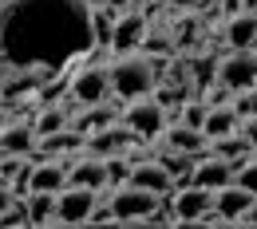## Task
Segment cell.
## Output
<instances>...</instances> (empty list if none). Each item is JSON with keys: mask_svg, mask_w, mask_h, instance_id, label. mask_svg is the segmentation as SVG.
<instances>
[{"mask_svg": "<svg viewBox=\"0 0 257 229\" xmlns=\"http://www.w3.org/2000/svg\"><path fill=\"white\" fill-rule=\"evenodd\" d=\"M95 48V8L87 0H8L0 8V60L4 67H60Z\"/></svg>", "mask_w": 257, "mask_h": 229, "instance_id": "6da1fadb", "label": "cell"}, {"mask_svg": "<svg viewBox=\"0 0 257 229\" xmlns=\"http://www.w3.org/2000/svg\"><path fill=\"white\" fill-rule=\"evenodd\" d=\"M107 75H111V91L123 99V103L147 99V95H151V87H155V67H151L147 56H139V52L115 56V64L107 67Z\"/></svg>", "mask_w": 257, "mask_h": 229, "instance_id": "7a4b0ae2", "label": "cell"}, {"mask_svg": "<svg viewBox=\"0 0 257 229\" xmlns=\"http://www.w3.org/2000/svg\"><path fill=\"white\" fill-rule=\"evenodd\" d=\"M159 201H162V194L143 190V186H135V182H123V186L111 194V209H115V221H147Z\"/></svg>", "mask_w": 257, "mask_h": 229, "instance_id": "3957f363", "label": "cell"}, {"mask_svg": "<svg viewBox=\"0 0 257 229\" xmlns=\"http://www.w3.org/2000/svg\"><path fill=\"white\" fill-rule=\"evenodd\" d=\"M107 95H115L111 91V75H107V67H83L75 79H71V99L79 103V107H99V103H107Z\"/></svg>", "mask_w": 257, "mask_h": 229, "instance_id": "277c9868", "label": "cell"}, {"mask_svg": "<svg viewBox=\"0 0 257 229\" xmlns=\"http://www.w3.org/2000/svg\"><path fill=\"white\" fill-rule=\"evenodd\" d=\"M218 79L225 87H233V91H253L257 87V56L249 48H237L229 60L218 64Z\"/></svg>", "mask_w": 257, "mask_h": 229, "instance_id": "5b68a950", "label": "cell"}, {"mask_svg": "<svg viewBox=\"0 0 257 229\" xmlns=\"http://www.w3.org/2000/svg\"><path fill=\"white\" fill-rule=\"evenodd\" d=\"M95 194L99 190H87V186H64V190H60V205H56V221H60V225L87 221L91 209H95Z\"/></svg>", "mask_w": 257, "mask_h": 229, "instance_id": "8992f818", "label": "cell"}, {"mask_svg": "<svg viewBox=\"0 0 257 229\" xmlns=\"http://www.w3.org/2000/svg\"><path fill=\"white\" fill-rule=\"evenodd\" d=\"M147 16L143 12H123L119 20H115V32H111V52L115 56H123V52H135V48H143V40H147Z\"/></svg>", "mask_w": 257, "mask_h": 229, "instance_id": "52a82bcc", "label": "cell"}, {"mask_svg": "<svg viewBox=\"0 0 257 229\" xmlns=\"http://www.w3.org/2000/svg\"><path fill=\"white\" fill-rule=\"evenodd\" d=\"M123 123H127L139 138H155V134H162V103L135 99L127 111H123Z\"/></svg>", "mask_w": 257, "mask_h": 229, "instance_id": "ba28073f", "label": "cell"}, {"mask_svg": "<svg viewBox=\"0 0 257 229\" xmlns=\"http://www.w3.org/2000/svg\"><path fill=\"white\" fill-rule=\"evenodd\" d=\"M131 138H135V131H131L127 123H111V127H103V131L87 134V154H95V158H115V154H123L131 146Z\"/></svg>", "mask_w": 257, "mask_h": 229, "instance_id": "9c48e42d", "label": "cell"}, {"mask_svg": "<svg viewBox=\"0 0 257 229\" xmlns=\"http://www.w3.org/2000/svg\"><path fill=\"white\" fill-rule=\"evenodd\" d=\"M170 205H174V217H178V221H194V225H198V221H202V213L214 205V190L194 186V182H190V186H182V190L174 194Z\"/></svg>", "mask_w": 257, "mask_h": 229, "instance_id": "30bf717a", "label": "cell"}, {"mask_svg": "<svg viewBox=\"0 0 257 229\" xmlns=\"http://www.w3.org/2000/svg\"><path fill=\"white\" fill-rule=\"evenodd\" d=\"M67 182L71 186H87V190H103L107 186V158H95V154L75 158L71 170H67Z\"/></svg>", "mask_w": 257, "mask_h": 229, "instance_id": "8fae6325", "label": "cell"}, {"mask_svg": "<svg viewBox=\"0 0 257 229\" xmlns=\"http://www.w3.org/2000/svg\"><path fill=\"white\" fill-rule=\"evenodd\" d=\"M253 201H257V194H249V190L237 186V182H229V186H222V190H214V205L225 213V221H237Z\"/></svg>", "mask_w": 257, "mask_h": 229, "instance_id": "7c38bea8", "label": "cell"}, {"mask_svg": "<svg viewBox=\"0 0 257 229\" xmlns=\"http://www.w3.org/2000/svg\"><path fill=\"white\" fill-rule=\"evenodd\" d=\"M233 182V162H225V158H202V162L194 166V186H206V190H222Z\"/></svg>", "mask_w": 257, "mask_h": 229, "instance_id": "4fadbf2b", "label": "cell"}, {"mask_svg": "<svg viewBox=\"0 0 257 229\" xmlns=\"http://www.w3.org/2000/svg\"><path fill=\"white\" fill-rule=\"evenodd\" d=\"M44 154H67V150H87V134L79 131V127H71L67 123L64 131H56V134H44L40 142H36Z\"/></svg>", "mask_w": 257, "mask_h": 229, "instance_id": "5bb4252c", "label": "cell"}, {"mask_svg": "<svg viewBox=\"0 0 257 229\" xmlns=\"http://www.w3.org/2000/svg\"><path fill=\"white\" fill-rule=\"evenodd\" d=\"M36 146V127L32 123H8L4 131H0V154H28Z\"/></svg>", "mask_w": 257, "mask_h": 229, "instance_id": "9a60e30c", "label": "cell"}, {"mask_svg": "<svg viewBox=\"0 0 257 229\" xmlns=\"http://www.w3.org/2000/svg\"><path fill=\"white\" fill-rule=\"evenodd\" d=\"M127 182L143 186V190H155V194H166V190H170V170L162 162H135Z\"/></svg>", "mask_w": 257, "mask_h": 229, "instance_id": "2e32d148", "label": "cell"}, {"mask_svg": "<svg viewBox=\"0 0 257 229\" xmlns=\"http://www.w3.org/2000/svg\"><path fill=\"white\" fill-rule=\"evenodd\" d=\"M67 186V166L60 162H36L28 170V190H52V194H60Z\"/></svg>", "mask_w": 257, "mask_h": 229, "instance_id": "e0dca14e", "label": "cell"}, {"mask_svg": "<svg viewBox=\"0 0 257 229\" xmlns=\"http://www.w3.org/2000/svg\"><path fill=\"white\" fill-rule=\"evenodd\" d=\"M225 40H229V48H253L257 44V12H237V16H229Z\"/></svg>", "mask_w": 257, "mask_h": 229, "instance_id": "ac0fdd59", "label": "cell"}, {"mask_svg": "<svg viewBox=\"0 0 257 229\" xmlns=\"http://www.w3.org/2000/svg\"><path fill=\"white\" fill-rule=\"evenodd\" d=\"M166 146L170 150H178V154H194V150H206L210 146V134L206 131H194V127H170L166 131Z\"/></svg>", "mask_w": 257, "mask_h": 229, "instance_id": "d6986e66", "label": "cell"}, {"mask_svg": "<svg viewBox=\"0 0 257 229\" xmlns=\"http://www.w3.org/2000/svg\"><path fill=\"white\" fill-rule=\"evenodd\" d=\"M56 205H60V194H52V190H28V217H32V225L56 221Z\"/></svg>", "mask_w": 257, "mask_h": 229, "instance_id": "ffe728a7", "label": "cell"}, {"mask_svg": "<svg viewBox=\"0 0 257 229\" xmlns=\"http://www.w3.org/2000/svg\"><path fill=\"white\" fill-rule=\"evenodd\" d=\"M67 119H71V111H67L64 103H52V107H40V115H36V138H44V134H56L67 127Z\"/></svg>", "mask_w": 257, "mask_h": 229, "instance_id": "44dd1931", "label": "cell"}, {"mask_svg": "<svg viewBox=\"0 0 257 229\" xmlns=\"http://www.w3.org/2000/svg\"><path fill=\"white\" fill-rule=\"evenodd\" d=\"M202 131L210 134V142H214V138H225V134H233V131H237V111H233V107H210Z\"/></svg>", "mask_w": 257, "mask_h": 229, "instance_id": "7402d4cb", "label": "cell"}, {"mask_svg": "<svg viewBox=\"0 0 257 229\" xmlns=\"http://www.w3.org/2000/svg\"><path fill=\"white\" fill-rule=\"evenodd\" d=\"M249 134H225V138H214V150H218V158H225V162H233V170H237V158L241 154H249Z\"/></svg>", "mask_w": 257, "mask_h": 229, "instance_id": "603a6c76", "label": "cell"}, {"mask_svg": "<svg viewBox=\"0 0 257 229\" xmlns=\"http://www.w3.org/2000/svg\"><path fill=\"white\" fill-rule=\"evenodd\" d=\"M115 115H119L115 107L99 103V111H87V115H83V119H79L75 127H79L83 134H95V131H103V127H111V123H115Z\"/></svg>", "mask_w": 257, "mask_h": 229, "instance_id": "cb8c5ba5", "label": "cell"}, {"mask_svg": "<svg viewBox=\"0 0 257 229\" xmlns=\"http://www.w3.org/2000/svg\"><path fill=\"white\" fill-rule=\"evenodd\" d=\"M115 20H119V16H115V8H111V4L95 8V40H99V44H107V48H111V32H115Z\"/></svg>", "mask_w": 257, "mask_h": 229, "instance_id": "d4e9b609", "label": "cell"}, {"mask_svg": "<svg viewBox=\"0 0 257 229\" xmlns=\"http://www.w3.org/2000/svg\"><path fill=\"white\" fill-rule=\"evenodd\" d=\"M0 225H32V217H28V201H16V197H12V205L0 213Z\"/></svg>", "mask_w": 257, "mask_h": 229, "instance_id": "484cf974", "label": "cell"}, {"mask_svg": "<svg viewBox=\"0 0 257 229\" xmlns=\"http://www.w3.org/2000/svg\"><path fill=\"white\" fill-rule=\"evenodd\" d=\"M233 182L245 186L249 194H257V162H241L237 170H233Z\"/></svg>", "mask_w": 257, "mask_h": 229, "instance_id": "4316f807", "label": "cell"}, {"mask_svg": "<svg viewBox=\"0 0 257 229\" xmlns=\"http://www.w3.org/2000/svg\"><path fill=\"white\" fill-rule=\"evenodd\" d=\"M206 115H210V103H190L186 115H182V123L194 127V131H202V127H206Z\"/></svg>", "mask_w": 257, "mask_h": 229, "instance_id": "83f0119b", "label": "cell"}, {"mask_svg": "<svg viewBox=\"0 0 257 229\" xmlns=\"http://www.w3.org/2000/svg\"><path fill=\"white\" fill-rule=\"evenodd\" d=\"M131 178V170H127V162L115 154V158H107V182H127Z\"/></svg>", "mask_w": 257, "mask_h": 229, "instance_id": "f1b7e54d", "label": "cell"}, {"mask_svg": "<svg viewBox=\"0 0 257 229\" xmlns=\"http://www.w3.org/2000/svg\"><path fill=\"white\" fill-rule=\"evenodd\" d=\"M206 103H210V107H229V103H233V87H225L222 79H218V87L210 91V99H206Z\"/></svg>", "mask_w": 257, "mask_h": 229, "instance_id": "f546056e", "label": "cell"}, {"mask_svg": "<svg viewBox=\"0 0 257 229\" xmlns=\"http://www.w3.org/2000/svg\"><path fill=\"white\" fill-rule=\"evenodd\" d=\"M87 221H91V225H107V221H115V209H111V201H107V205H95Z\"/></svg>", "mask_w": 257, "mask_h": 229, "instance_id": "4dcf8cb0", "label": "cell"}, {"mask_svg": "<svg viewBox=\"0 0 257 229\" xmlns=\"http://www.w3.org/2000/svg\"><path fill=\"white\" fill-rule=\"evenodd\" d=\"M143 52H166V36H151V32H147V40H143Z\"/></svg>", "mask_w": 257, "mask_h": 229, "instance_id": "1f68e13d", "label": "cell"}, {"mask_svg": "<svg viewBox=\"0 0 257 229\" xmlns=\"http://www.w3.org/2000/svg\"><path fill=\"white\" fill-rule=\"evenodd\" d=\"M8 205H12V186H8V182H0V213H4Z\"/></svg>", "mask_w": 257, "mask_h": 229, "instance_id": "d6a6232c", "label": "cell"}, {"mask_svg": "<svg viewBox=\"0 0 257 229\" xmlns=\"http://www.w3.org/2000/svg\"><path fill=\"white\" fill-rule=\"evenodd\" d=\"M222 12L225 16H237V12H245V8H241V0H222Z\"/></svg>", "mask_w": 257, "mask_h": 229, "instance_id": "836d02e7", "label": "cell"}, {"mask_svg": "<svg viewBox=\"0 0 257 229\" xmlns=\"http://www.w3.org/2000/svg\"><path fill=\"white\" fill-rule=\"evenodd\" d=\"M237 221H245V225H257V201L249 205V209H245V213H241V217H237Z\"/></svg>", "mask_w": 257, "mask_h": 229, "instance_id": "e575fe53", "label": "cell"}, {"mask_svg": "<svg viewBox=\"0 0 257 229\" xmlns=\"http://www.w3.org/2000/svg\"><path fill=\"white\" fill-rule=\"evenodd\" d=\"M107 4H111L115 12H131V8H135V0H107Z\"/></svg>", "mask_w": 257, "mask_h": 229, "instance_id": "d590c367", "label": "cell"}, {"mask_svg": "<svg viewBox=\"0 0 257 229\" xmlns=\"http://www.w3.org/2000/svg\"><path fill=\"white\" fill-rule=\"evenodd\" d=\"M241 8H245V12H257V0H241Z\"/></svg>", "mask_w": 257, "mask_h": 229, "instance_id": "8d00e7d4", "label": "cell"}, {"mask_svg": "<svg viewBox=\"0 0 257 229\" xmlns=\"http://www.w3.org/2000/svg\"><path fill=\"white\" fill-rule=\"evenodd\" d=\"M4 127H8V111L0 107V131H4Z\"/></svg>", "mask_w": 257, "mask_h": 229, "instance_id": "74e56055", "label": "cell"}, {"mask_svg": "<svg viewBox=\"0 0 257 229\" xmlns=\"http://www.w3.org/2000/svg\"><path fill=\"white\" fill-rule=\"evenodd\" d=\"M87 4H91V8H103V4H107V0H87Z\"/></svg>", "mask_w": 257, "mask_h": 229, "instance_id": "f35d334b", "label": "cell"}, {"mask_svg": "<svg viewBox=\"0 0 257 229\" xmlns=\"http://www.w3.org/2000/svg\"><path fill=\"white\" fill-rule=\"evenodd\" d=\"M253 95H257V87H253Z\"/></svg>", "mask_w": 257, "mask_h": 229, "instance_id": "ab89813d", "label": "cell"}]
</instances>
